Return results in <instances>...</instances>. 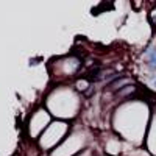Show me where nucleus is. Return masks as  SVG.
Returning a JSON list of instances; mask_svg holds the SVG:
<instances>
[]
</instances>
